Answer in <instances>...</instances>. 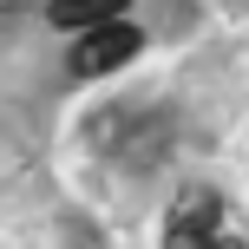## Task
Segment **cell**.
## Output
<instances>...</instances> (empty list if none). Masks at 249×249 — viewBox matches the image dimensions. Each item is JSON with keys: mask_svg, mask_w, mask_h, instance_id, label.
Instances as JSON below:
<instances>
[{"mask_svg": "<svg viewBox=\"0 0 249 249\" xmlns=\"http://www.w3.org/2000/svg\"><path fill=\"white\" fill-rule=\"evenodd\" d=\"M164 249H243V230L216 190L190 184V190H177L171 216H164Z\"/></svg>", "mask_w": 249, "mask_h": 249, "instance_id": "6da1fadb", "label": "cell"}, {"mask_svg": "<svg viewBox=\"0 0 249 249\" xmlns=\"http://www.w3.org/2000/svg\"><path fill=\"white\" fill-rule=\"evenodd\" d=\"M131 53H138V26L105 20V26H92V33H79V46H72V72H79V79L118 72V66L131 59Z\"/></svg>", "mask_w": 249, "mask_h": 249, "instance_id": "7a4b0ae2", "label": "cell"}, {"mask_svg": "<svg viewBox=\"0 0 249 249\" xmlns=\"http://www.w3.org/2000/svg\"><path fill=\"white\" fill-rule=\"evenodd\" d=\"M118 13H124V0H53L46 20L53 26H72V33H92V26L118 20Z\"/></svg>", "mask_w": 249, "mask_h": 249, "instance_id": "3957f363", "label": "cell"}]
</instances>
